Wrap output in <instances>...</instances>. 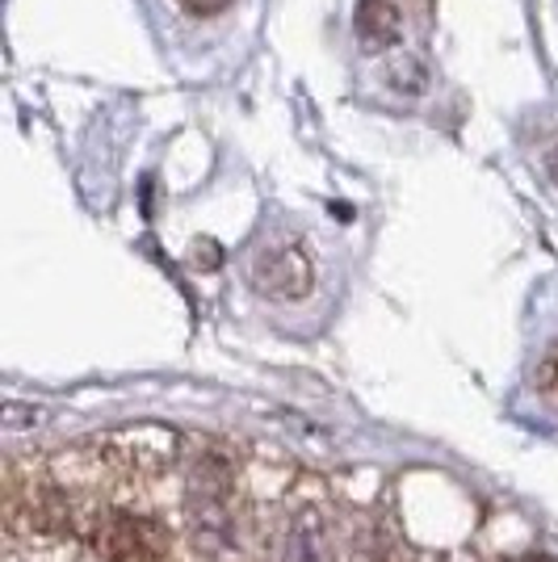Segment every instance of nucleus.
Here are the masks:
<instances>
[{
	"instance_id": "nucleus-1",
	"label": "nucleus",
	"mask_w": 558,
	"mask_h": 562,
	"mask_svg": "<svg viewBox=\"0 0 558 562\" xmlns=\"http://www.w3.org/2000/svg\"><path fill=\"white\" fill-rule=\"evenodd\" d=\"M256 278H260L265 290H274V294H306V285H311V265H306V257L294 252V248H274V252H265Z\"/></svg>"
},
{
	"instance_id": "nucleus-2",
	"label": "nucleus",
	"mask_w": 558,
	"mask_h": 562,
	"mask_svg": "<svg viewBox=\"0 0 558 562\" xmlns=\"http://www.w3.org/2000/svg\"><path fill=\"white\" fill-rule=\"evenodd\" d=\"M357 30L366 43H391L399 34V13L387 4V0H361V18H357Z\"/></svg>"
},
{
	"instance_id": "nucleus-3",
	"label": "nucleus",
	"mask_w": 558,
	"mask_h": 562,
	"mask_svg": "<svg viewBox=\"0 0 558 562\" xmlns=\"http://www.w3.org/2000/svg\"><path fill=\"white\" fill-rule=\"evenodd\" d=\"M542 391L558 403V349L546 357V366H542Z\"/></svg>"
},
{
	"instance_id": "nucleus-4",
	"label": "nucleus",
	"mask_w": 558,
	"mask_h": 562,
	"mask_svg": "<svg viewBox=\"0 0 558 562\" xmlns=\"http://www.w3.org/2000/svg\"><path fill=\"white\" fill-rule=\"evenodd\" d=\"M189 13H198V18H210V13H219V9H227L232 0H181Z\"/></svg>"
},
{
	"instance_id": "nucleus-5",
	"label": "nucleus",
	"mask_w": 558,
	"mask_h": 562,
	"mask_svg": "<svg viewBox=\"0 0 558 562\" xmlns=\"http://www.w3.org/2000/svg\"><path fill=\"white\" fill-rule=\"evenodd\" d=\"M546 172H550V177L558 181V143L550 147V151H546Z\"/></svg>"
}]
</instances>
